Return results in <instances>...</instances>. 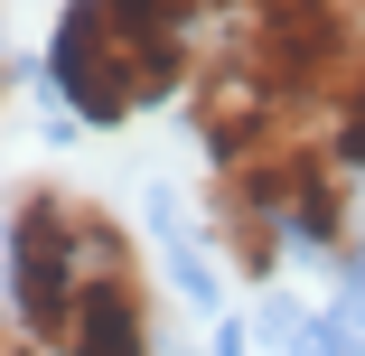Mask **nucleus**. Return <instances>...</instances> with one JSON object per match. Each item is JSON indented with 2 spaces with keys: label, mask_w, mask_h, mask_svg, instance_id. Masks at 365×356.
<instances>
[{
  "label": "nucleus",
  "mask_w": 365,
  "mask_h": 356,
  "mask_svg": "<svg viewBox=\"0 0 365 356\" xmlns=\"http://www.w3.org/2000/svg\"><path fill=\"white\" fill-rule=\"evenodd\" d=\"M56 85L85 122H131L197 85V47L178 19H150L140 0H76L56 19Z\"/></svg>",
  "instance_id": "1"
},
{
  "label": "nucleus",
  "mask_w": 365,
  "mask_h": 356,
  "mask_svg": "<svg viewBox=\"0 0 365 356\" xmlns=\"http://www.w3.org/2000/svg\"><path fill=\"white\" fill-rule=\"evenodd\" d=\"M131 244L122 225L103 216V206H85L76 188H29L19 197V225H10V291H19V328L47 337L66 356V337H76L94 281L122 272Z\"/></svg>",
  "instance_id": "2"
},
{
  "label": "nucleus",
  "mask_w": 365,
  "mask_h": 356,
  "mask_svg": "<svg viewBox=\"0 0 365 356\" xmlns=\"http://www.w3.org/2000/svg\"><path fill=\"white\" fill-rule=\"evenodd\" d=\"M187 113H197V141L215 151V169H235L253 160L262 141H281L290 122H300V103H281L262 85V66L244 56V38H225L206 66H197V85H187Z\"/></svg>",
  "instance_id": "3"
},
{
  "label": "nucleus",
  "mask_w": 365,
  "mask_h": 356,
  "mask_svg": "<svg viewBox=\"0 0 365 356\" xmlns=\"http://www.w3.org/2000/svg\"><path fill=\"white\" fill-rule=\"evenodd\" d=\"M66 356H150V281H140V263H122V272L94 281Z\"/></svg>",
  "instance_id": "4"
},
{
  "label": "nucleus",
  "mask_w": 365,
  "mask_h": 356,
  "mask_svg": "<svg viewBox=\"0 0 365 356\" xmlns=\"http://www.w3.org/2000/svg\"><path fill=\"white\" fill-rule=\"evenodd\" d=\"M206 216L225 225V244H235V263H244L253 281H262V272L281 263V244H290V225L272 216V206H262V197H253L235 169H215V188H206Z\"/></svg>",
  "instance_id": "5"
}]
</instances>
